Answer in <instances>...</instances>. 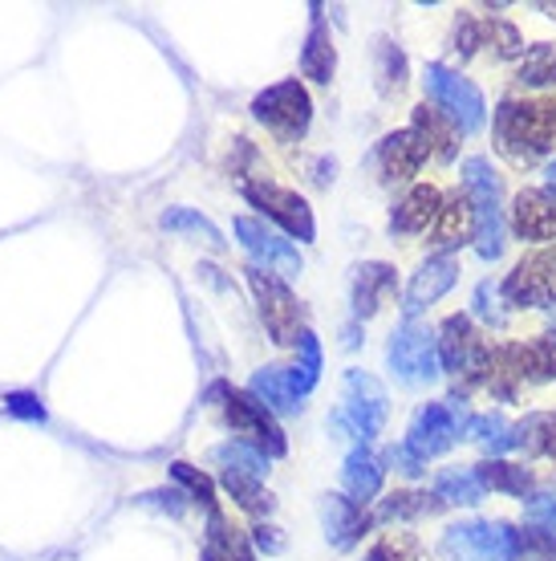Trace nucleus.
Wrapping results in <instances>:
<instances>
[{
	"label": "nucleus",
	"mask_w": 556,
	"mask_h": 561,
	"mask_svg": "<svg viewBox=\"0 0 556 561\" xmlns=\"http://www.w3.org/2000/svg\"><path fill=\"white\" fill-rule=\"evenodd\" d=\"M439 561H516L520 534L508 520H455L435 541Z\"/></svg>",
	"instance_id": "1"
},
{
	"label": "nucleus",
	"mask_w": 556,
	"mask_h": 561,
	"mask_svg": "<svg viewBox=\"0 0 556 561\" xmlns=\"http://www.w3.org/2000/svg\"><path fill=\"white\" fill-rule=\"evenodd\" d=\"M386 387L370 370H346V379H341V408L329 420V427L366 444V439L382 435V427H386Z\"/></svg>",
	"instance_id": "2"
},
{
	"label": "nucleus",
	"mask_w": 556,
	"mask_h": 561,
	"mask_svg": "<svg viewBox=\"0 0 556 561\" xmlns=\"http://www.w3.org/2000/svg\"><path fill=\"white\" fill-rule=\"evenodd\" d=\"M422 85H427V99H431L435 111H443L447 118L460 127V135H479V130H484L487 102H484V90H479L472 78L447 70L443 61H427Z\"/></svg>",
	"instance_id": "3"
},
{
	"label": "nucleus",
	"mask_w": 556,
	"mask_h": 561,
	"mask_svg": "<svg viewBox=\"0 0 556 561\" xmlns=\"http://www.w3.org/2000/svg\"><path fill=\"white\" fill-rule=\"evenodd\" d=\"M386 363L403 387H427L443 375L439 363V334L422 322H403L386 342Z\"/></svg>",
	"instance_id": "4"
},
{
	"label": "nucleus",
	"mask_w": 556,
	"mask_h": 561,
	"mask_svg": "<svg viewBox=\"0 0 556 561\" xmlns=\"http://www.w3.org/2000/svg\"><path fill=\"white\" fill-rule=\"evenodd\" d=\"M491 135H496V151L512 168H532V163H541L544 154L553 151V142L544 139L541 127H536L532 102H520V99L500 102V111L491 118Z\"/></svg>",
	"instance_id": "5"
},
{
	"label": "nucleus",
	"mask_w": 556,
	"mask_h": 561,
	"mask_svg": "<svg viewBox=\"0 0 556 561\" xmlns=\"http://www.w3.org/2000/svg\"><path fill=\"white\" fill-rule=\"evenodd\" d=\"M252 118L265 123L280 142H297L305 139L309 123H313V99L297 78H285L252 99Z\"/></svg>",
	"instance_id": "6"
},
{
	"label": "nucleus",
	"mask_w": 556,
	"mask_h": 561,
	"mask_svg": "<svg viewBox=\"0 0 556 561\" xmlns=\"http://www.w3.org/2000/svg\"><path fill=\"white\" fill-rule=\"evenodd\" d=\"M439 363L443 370L460 375L467 387L475 382H487V370H491V351H487L484 334L475 330V322L467 313H451L439 325Z\"/></svg>",
	"instance_id": "7"
},
{
	"label": "nucleus",
	"mask_w": 556,
	"mask_h": 561,
	"mask_svg": "<svg viewBox=\"0 0 556 561\" xmlns=\"http://www.w3.org/2000/svg\"><path fill=\"white\" fill-rule=\"evenodd\" d=\"M472 420V411L463 408V399H443V403H427V408L415 411V420L406 427V448L415 451L418 460H431V456H443V451L455 448V439L463 435Z\"/></svg>",
	"instance_id": "8"
},
{
	"label": "nucleus",
	"mask_w": 556,
	"mask_h": 561,
	"mask_svg": "<svg viewBox=\"0 0 556 561\" xmlns=\"http://www.w3.org/2000/svg\"><path fill=\"white\" fill-rule=\"evenodd\" d=\"M244 277H248V289L256 297V306H260V322H265L268 337L277 342V346H297V337H301V306H297V297L277 273H265V268L248 265L244 268Z\"/></svg>",
	"instance_id": "9"
},
{
	"label": "nucleus",
	"mask_w": 556,
	"mask_h": 561,
	"mask_svg": "<svg viewBox=\"0 0 556 561\" xmlns=\"http://www.w3.org/2000/svg\"><path fill=\"white\" fill-rule=\"evenodd\" d=\"M244 199H248L252 208L260 211L265 220L285 232V237H297V240H313L317 237V220H313V208L305 204V196H297L292 187H280L273 180H244Z\"/></svg>",
	"instance_id": "10"
},
{
	"label": "nucleus",
	"mask_w": 556,
	"mask_h": 561,
	"mask_svg": "<svg viewBox=\"0 0 556 561\" xmlns=\"http://www.w3.org/2000/svg\"><path fill=\"white\" fill-rule=\"evenodd\" d=\"M223 423L240 432L248 444L265 451V456H285L289 451V439L280 432L277 415L260 403V399H252L248 391H236V387H223Z\"/></svg>",
	"instance_id": "11"
},
{
	"label": "nucleus",
	"mask_w": 556,
	"mask_h": 561,
	"mask_svg": "<svg viewBox=\"0 0 556 561\" xmlns=\"http://www.w3.org/2000/svg\"><path fill=\"white\" fill-rule=\"evenodd\" d=\"M236 240L244 244V253L252 256V265L265 268V273H280V277H297L305 261L297 253V244L285 240V232L268 228L256 216H236Z\"/></svg>",
	"instance_id": "12"
},
{
	"label": "nucleus",
	"mask_w": 556,
	"mask_h": 561,
	"mask_svg": "<svg viewBox=\"0 0 556 561\" xmlns=\"http://www.w3.org/2000/svg\"><path fill=\"white\" fill-rule=\"evenodd\" d=\"M500 297L516 309H548L556 301V249L532 253L503 277Z\"/></svg>",
	"instance_id": "13"
},
{
	"label": "nucleus",
	"mask_w": 556,
	"mask_h": 561,
	"mask_svg": "<svg viewBox=\"0 0 556 561\" xmlns=\"http://www.w3.org/2000/svg\"><path fill=\"white\" fill-rule=\"evenodd\" d=\"M455 280H460V261H455V256H427V261L418 265L415 277H410V285H406V294H403L406 322H415L422 309H431L435 301L455 285Z\"/></svg>",
	"instance_id": "14"
},
{
	"label": "nucleus",
	"mask_w": 556,
	"mask_h": 561,
	"mask_svg": "<svg viewBox=\"0 0 556 561\" xmlns=\"http://www.w3.org/2000/svg\"><path fill=\"white\" fill-rule=\"evenodd\" d=\"M321 520H325L329 546L341 549V553L358 546V541L378 525L374 513H366V505L349 501V496H341V492H329V496L321 501Z\"/></svg>",
	"instance_id": "15"
},
{
	"label": "nucleus",
	"mask_w": 556,
	"mask_h": 561,
	"mask_svg": "<svg viewBox=\"0 0 556 561\" xmlns=\"http://www.w3.org/2000/svg\"><path fill=\"white\" fill-rule=\"evenodd\" d=\"M378 171H382V180L386 183H406L415 180L418 171H422V163L431 159V151H427V142L418 139L415 130H390L386 139L378 142Z\"/></svg>",
	"instance_id": "16"
},
{
	"label": "nucleus",
	"mask_w": 556,
	"mask_h": 561,
	"mask_svg": "<svg viewBox=\"0 0 556 561\" xmlns=\"http://www.w3.org/2000/svg\"><path fill=\"white\" fill-rule=\"evenodd\" d=\"M512 232L520 240L544 244L556 240V199L548 187H520L512 199Z\"/></svg>",
	"instance_id": "17"
},
{
	"label": "nucleus",
	"mask_w": 556,
	"mask_h": 561,
	"mask_svg": "<svg viewBox=\"0 0 556 561\" xmlns=\"http://www.w3.org/2000/svg\"><path fill=\"white\" fill-rule=\"evenodd\" d=\"M439 208H443V192H439L435 183H415V187L403 196V204L390 211V232H398V237H418V232L435 228Z\"/></svg>",
	"instance_id": "18"
},
{
	"label": "nucleus",
	"mask_w": 556,
	"mask_h": 561,
	"mask_svg": "<svg viewBox=\"0 0 556 561\" xmlns=\"http://www.w3.org/2000/svg\"><path fill=\"white\" fill-rule=\"evenodd\" d=\"M248 394L260 399L273 415H301V408H305V394L297 391L289 366H260L248 379Z\"/></svg>",
	"instance_id": "19"
},
{
	"label": "nucleus",
	"mask_w": 556,
	"mask_h": 561,
	"mask_svg": "<svg viewBox=\"0 0 556 561\" xmlns=\"http://www.w3.org/2000/svg\"><path fill=\"white\" fill-rule=\"evenodd\" d=\"M472 240H475V208L463 192H455L439 208V220L431 228V244L439 249V256H451V249H463Z\"/></svg>",
	"instance_id": "20"
},
{
	"label": "nucleus",
	"mask_w": 556,
	"mask_h": 561,
	"mask_svg": "<svg viewBox=\"0 0 556 561\" xmlns=\"http://www.w3.org/2000/svg\"><path fill=\"white\" fill-rule=\"evenodd\" d=\"M394 265L386 261H366V265L354 268V318L366 322L374 318L378 309L386 306V297L394 294Z\"/></svg>",
	"instance_id": "21"
},
{
	"label": "nucleus",
	"mask_w": 556,
	"mask_h": 561,
	"mask_svg": "<svg viewBox=\"0 0 556 561\" xmlns=\"http://www.w3.org/2000/svg\"><path fill=\"white\" fill-rule=\"evenodd\" d=\"M334 70H337L334 33H329V25H325V13H321V4H313L309 37H305V49H301V73H305L309 82L329 85V82H334Z\"/></svg>",
	"instance_id": "22"
},
{
	"label": "nucleus",
	"mask_w": 556,
	"mask_h": 561,
	"mask_svg": "<svg viewBox=\"0 0 556 561\" xmlns=\"http://www.w3.org/2000/svg\"><path fill=\"white\" fill-rule=\"evenodd\" d=\"M410 130L427 142L431 159H439V163H455V154H460V127H455L443 111H435V106H427V102L415 106V111H410Z\"/></svg>",
	"instance_id": "23"
},
{
	"label": "nucleus",
	"mask_w": 556,
	"mask_h": 561,
	"mask_svg": "<svg viewBox=\"0 0 556 561\" xmlns=\"http://www.w3.org/2000/svg\"><path fill=\"white\" fill-rule=\"evenodd\" d=\"M382 477H386V463L378 460L370 448H354L346 456V468H341V484H346L349 501H358V505H370L378 492H382Z\"/></svg>",
	"instance_id": "24"
},
{
	"label": "nucleus",
	"mask_w": 556,
	"mask_h": 561,
	"mask_svg": "<svg viewBox=\"0 0 556 561\" xmlns=\"http://www.w3.org/2000/svg\"><path fill=\"white\" fill-rule=\"evenodd\" d=\"M460 171H463V196L472 199L475 211L500 208L503 180L496 175V168H491V159H487V154H472V159H463Z\"/></svg>",
	"instance_id": "25"
},
{
	"label": "nucleus",
	"mask_w": 556,
	"mask_h": 561,
	"mask_svg": "<svg viewBox=\"0 0 556 561\" xmlns=\"http://www.w3.org/2000/svg\"><path fill=\"white\" fill-rule=\"evenodd\" d=\"M475 477L484 484V492H503V496H532L536 480H532L529 468L508 460H484L475 463Z\"/></svg>",
	"instance_id": "26"
},
{
	"label": "nucleus",
	"mask_w": 556,
	"mask_h": 561,
	"mask_svg": "<svg viewBox=\"0 0 556 561\" xmlns=\"http://www.w3.org/2000/svg\"><path fill=\"white\" fill-rule=\"evenodd\" d=\"M516 448L541 460H556V415L553 411H532L516 423Z\"/></svg>",
	"instance_id": "27"
},
{
	"label": "nucleus",
	"mask_w": 556,
	"mask_h": 561,
	"mask_svg": "<svg viewBox=\"0 0 556 561\" xmlns=\"http://www.w3.org/2000/svg\"><path fill=\"white\" fill-rule=\"evenodd\" d=\"M211 460L223 463V472H240V477L265 480L268 477V456L248 439H228L220 448H211Z\"/></svg>",
	"instance_id": "28"
},
{
	"label": "nucleus",
	"mask_w": 556,
	"mask_h": 561,
	"mask_svg": "<svg viewBox=\"0 0 556 561\" xmlns=\"http://www.w3.org/2000/svg\"><path fill=\"white\" fill-rule=\"evenodd\" d=\"M443 513V501L439 496H427V492L403 489V492H390L386 501L378 505L374 520H422Z\"/></svg>",
	"instance_id": "29"
},
{
	"label": "nucleus",
	"mask_w": 556,
	"mask_h": 561,
	"mask_svg": "<svg viewBox=\"0 0 556 561\" xmlns=\"http://www.w3.org/2000/svg\"><path fill=\"white\" fill-rule=\"evenodd\" d=\"M435 496H439L443 505L472 508L484 501V484L475 477V468H443V472L435 477Z\"/></svg>",
	"instance_id": "30"
},
{
	"label": "nucleus",
	"mask_w": 556,
	"mask_h": 561,
	"mask_svg": "<svg viewBox=\"0 0 556 561\" xmlns=\"http://www.w3.org/2000/svg\"><path fill=\"white\" fill-rule=\"evenodd\" d=\"M208 546L216 549L223 561H256V553H252V537L244 534V529H236L220 508L208 513Z\"/></svg>",
	"instance_id": "31"
},
{
	"label": "nucleus",
	"mask_w": 556,
	"mask_h": 561,
	"mask_svg": "<svg viewBox=\"0 0 556 561\" xmlns=\"http://www.w3.org/2000/svg\"><path fill=\"white\" fill-rule=\"evenodd\" d=\"M463 435H472L491 460H500V451L516 448V427H508L503 415H472L467 427H463Z\"/></svg>",
	"instance_id": "32"
},
{
	"label": "nucleus",
	"mask_w": 556,
	"mask_h": 561,
	"mask_svg": "<svg viewBox=\"0 0 556 561\" xmlns=\"http://www.w3.org/2000/svg\"><path fill=\"white\" fill-rule=\"evenodd\" d=\"M223 489H228V496H232V501H236L244 513H252V517H268V513L277 508L273 492H268L260 480H252V477H240V472H223Z\"/></svg>",
	"instance_id": "33"
},
{
	"label": "nucleus",
	"mask_w": 556,
	"mask_h": 561,
	"mask_svg": "<svg viewBox=\"0 0 556 561\" xmlns=\"http://www.w3.org/2000/svg\"><path fill=\"white\" fill-rule=\"evenodd\" d=\"M289 375L301 394H309L321 382V342L309 325L301 330V337H297V363L289 366Z\"/></svg>",
	"instance_id": "34"
},
{
	"label": "nucleus",
	"mask_w": 556,
	"mask_h": 561,
	"mask_svg": "<svg viewBox=\"0 0 556 561\" xmlns=\"http://www.w3.org/2000/svg\"><path fill=\"white\" fill-rule=\"evenodd\" d=\"M520 85H548L556 82V45H532L529 54L520 57V70H516Z\"/></svg>",
	"instance_id": "35"
},
{
	"label": "nucleus",
	"mask_w": 556,
	"mask_h": 561,
	"mask_svg": "<svg viewBox=\"0 0 556 561\" xmlns=\"http://www.w3.org/2000/svg\"><path fill=\"white\" fill-rule=\"evenodd\" d=\"M159 225L167 228V232H192V237H204V244H211V249H223L220 228L211 225L208 216H199L195 208H171V211H163V220H159Z\"/></svg>",
	"instance_id": "36"
},
{
	"label": "nucleus",
	"mask_w": 556,
	"mask_h": 561,
	"mask_svg": "<svg viewBox=\"0 0 556 561\" xmlns=\"http://www.w3.org/2000/svg\"><path fill=\"white\" fill-rule=\"evenodd\" d=\"M171 477H175V484H183V492H187L192 501H199L208 513H216V484H211L208 472H199V468L187 460H175L171 463Z\"/></svg>",
	"instance_id": "37"
},
{
	"label": "nucleus",
	"mask_w": 556,
	"mask_h": 561,
	"mask_svg": "<svg viewBox=\"0 0 556 561\" xmlns=\"http://www.w3.org/2000/svg\"><path fill=\"white\" fill-rule=\"evenodd\" d=\"M484 42L491 45V49H496V57H503V61L529 54V49H524V37H520V28H516L512 21H503V16H491V21H484Z\"/></svg>",
	"instance_id": "38"
},
{
	"label": "nucleus",
	"mask_w": 556,
	"mask_h": 561,
	"mask_svg": "<svg viewBox=\"0 0 556 561\" xmlns=\"http://www.w3.org/2000/svg\"><path fill=\"white\" fill-rule=\"evenodd\" d=\"M378 78H382V94H398L406 85V57L398 45L378 42Z\"/></svg>",
	"instance_id": "39"
},
{
	"label": "nucleus",
	"mask_w": 556,
	"mask_h": 561,
	"mask_svg": "<svg viewBox=\"0 0 556 561\" xmlns=\"http://www.w3.org/2000/svg\"><path fill=\"white\" fill-rule=\"evenodd\" d=\"M524 520H529L532 529H541L556 541V496H536L532 492L529 505H524Z\"/></svg>",
	"instance_id": "40"
},
{
	"label": "nucleus",
	"mask_w": 556,
	"mask_h": 561,
	"mask_svg": "<svg viewBox=\"0 0 556 561\" xmlns=\"http://www.w3.org/2000/svg\"><path fill=\"white\" fill-rule=\"evenodd\" d=\"M475 318H484L487 325L508 322V318H503V309H500V289H496L491 280H479V285H475Z\"/></svg>",
	"instance_id": "41"
},
{
	"label": "nucleus",
	"mask_w": 556,
	"mask_h": 561,
	"mask_svg": "<svg viewBox=\"0 0 556 561\" xmlns=\"http://www.w3.org/2000/svg\"><path fill=\"white\" fill-rule=\"evenodd\" d=\"M479 45H484V28L463 13L460 21H455V33H451V49L460 54V61H467V57H475V49H479Z\"/></svg>",
	"instance_id": "42"
},
{
	"label": "nucleus",
	"mask_w": 556,
	"mask_h": 561,
	"mask_svg": "<svg viewBox=\"0 0 556 561\" xmlns=\"http://www.w3.org/2000/svg\"><path fill=\"white\" fill-rule=\"evenodd\" d=\"M520 558L524 561H556V541L529 525V529L520 534Z\"/></svg>",
	"instance_id": "43"
},
{
	"label": "nucleus",
	"mask_w": 556,
	"mask_h": 561,
	"mask_svg": "<svg viewBox=\"0 0 556 561\" xmlns=\"http://www.w3.org/2000/svg\"><path fill=\"white\" fill-rule=\"evenodd\" d=\"M4 411H9V415H16V420H28V423L45 420L42 399H37L33 391H9V394H4Z\"/></svg>",
	"instance_id": "44"
},
{
	"label": "nucleus",
	"mask_w": 556,
	"mask_h": 561,
	"mask_svg": "<svg viewBox=\"0 0 556 561\" xmlns=\"http://www.w3.org/2000/svg\"><path fill=\"white\" fill-rule=\"evenodd\" d=\"M139 505H147V508H167L171 517H179L183 508H187V492H179V489H151V492H142V496H135Z\"/></svg>",
	"instance_id": "45"
},
{
	"label": "nucleus",
	"mask_w": 556,
	"mask_h": 561,
	"mask_svg": "<svg viewBox=\"0 0 556 561\" xmlns=\"http://www.w3.org/2000/svg\"><path fill=\"white\" fill-rule=\"evenodd\" d=\"M382 463H390L394 472H403V477H422L427 472V460H418L415 451L406 448V444H394V448H386V456H382Z\"/></svg>",
	"instance_id": "46"
},
{
	"label": "nucleus",
	"mask_w": 556,
	"mask_h": 561,
	"mask_svg": "<svg viewBox=\"0 0 556 561\" xmlns=\"http://www.w3.org/2000/svg\"><path fill=\"white\" fill-rule=\"evenodd\" d=\"M248 537H252V546L265 549V553H280V549H285V537H280V529H277V525H265V520H260Z\"/></svg>",
	"instance_id": "47"
},
{
	"label": "nucleus",
	"mask_w": 556,
	"mask_h": 561,
	"mask_svg": "<svg viewBox=\"0 0 556 561\" xmlns=\"http://www.w3.org/2000/svg\"><path fill=\"white\" fill-rule=\"evenodd\" d=\"M313 171H317V175H313V180L321 183V187H325V183H334V159H329V163H325V159H317V163H313Z\"/></svg>",
	"instance_id": "48"
},
{
	"label": "nucleus",
	"mask_w": 556,
	"mask_h": 561,
	"mask_svg": "<svg viewBox=\"0 0 556 561\" xmlns=\"http://www.w3.org/2000/svg\"><path fill=\"white\" fill-rule=\"evenodd\" d=\"M358 342H362V337H358V322H354V325H346V330H341V346H346V351H354V346H358Z\"/></svg>",
	"instance_id": "49"
},
{
	"label": "nucleus",
	"mask_w": 556,
	"mask_h": 561,
	"mask_svg": "<svg viewBox=\"0 0 556 561\" xmlns=\"http://www.w3.org/2000/svg\"><path fill=\"white\" fill-rule=\"evenodd\" d=\"M544 180H548V196L556 199V159L548 163V171H544Z\"/></svg>",
	"instance_id": "50"
},
{
	"label": "nucleus",
	"mask_w": 556,
	"mask_h": 561,
	"mask_svg": "<svg viewBox=\"0 0 556 561\" xmlns=\"http://www.w3.org/2000/svg\"><path fill=\"white\" fill-rule=\"evenodd\" d=\"M204 561H223V558H220V553H216L211 546H204Z\"/></svg>",
	"instance_id": "51"
},
{
	"label": "nucleus",
	"mask_w": 556,
	"mask_h": 561,
	"mask_svg": "<svg viewBox=\"0 0 556 561\" xmlns=\"http://www.w3.org/2000/svg\"><path fill=\"white\" fill-rule=\"evenodd\" d=\"M362 561H378V558H374V553H366V558H362Z\"/></svg>",
	"instance_id": "52"
}]
</instances>
